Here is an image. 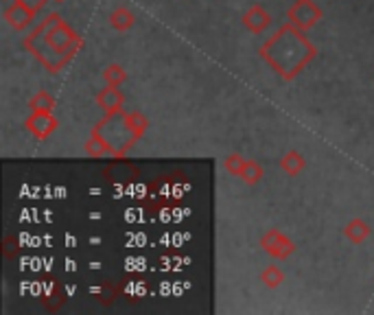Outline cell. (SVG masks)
<instances>
[{"label": "cell", "mask_w": 374, "mask_h": 315, "mask_svg": "<svg viewBox=\"0 0 374 315\" xmlns=\"http://www.w3.org/2000/svg\"><path fill=\"white\" fill-rule=\"evenodd\" d=\"M83 46L79 33L59 13H49L25 38V48L49 72H59Z\"/></svg>", "instance_id": "cell-1"}, {"label": "cell", "mask_w": 374, "mask_h": 315, "mask_svg": "<svg viewBox=\"0 0 374 315\" xmlns=\"http://www.w3.org/2000/svg\"><path fill=\"white\" fill-rule=\"evenodd\" d=\"M259 53L280 79L293 81L317 57V46L307 38V31L285 22L261 46Z\"/></svg>", "instance_id": "cell-2"}, {"label": "cell", "mask_w": 374, "mask_h": 315, "mask_svg": "<svg viewBox=\"0 0 374 315\" xmlns=\"http://www.w3.org/2000/svg\"><path fill=\"white\" fill-rule=\"evenodd\" d=\"M324 20V11L313 0H296V3L287 9V22L302 31H311L315 24Z\"/></svg>", "instance_id": "cell-3"}, {"label": "cell", "mask_w": 374, "mask_h": 315, "mask_svg": "<svg viewBox=\"0 0 374 315\" xmlns=\"http://www.w3.org/2000/svg\"><path fill=\"white\" fill-rule=\"evenodd\" d=\"M261 248L265 250V254H269L276 260H287L293 252H296V244L285 234L276 228L267 230L261 236Z\"/></svg>", "instance_id": "cell-4"}, {"label": "cell", "mask_w": 374, "mask_h": 315, "mask_svg": "<svg viewBox=\"0 0 374 315\" xmlns=\"http://www.w3.org/2000/svg\"><path fill=\"white\" fill-rule=\"evenodd\" d=\"M25 125L29 130V134L37 140H49L55 132H57V118L49 112H31V116L25 120Z\"/></svg>", "instance_id": "cell-5"}, {"label": "cell", "mask_w": 374, "mask_h": 315, "mask_svg": "<svg viewBox=\"0 0 374 315\" xmlns=\"http://www.w3.org/2000/svg\"><path fill=\"white\" fill-rule=\"evenodd\" d=\"M95 101H97V108L103 112V116H105V118H112V116H116V114L123 112L125 94H123L119 88L105 86L103 90H99V94L95 96Z\"/></svg>", "instance_id": "cell-6"}, {"label": "cell", "mask_w": 374, "mask_h": 315, "mask_svg": "<svg viewBox=\"0 0 374 315\" xmlns=\"http://www.w3.org/2000/svg\"><path fill=\"white\" fill-rule=\"evenodd\" d=\"M243 27L250 31V33H254V35H261V33H265L269 27H271V22H274V18H271V13L263 7V5H252L245 13H243Z\"/></svg>", "instance_id": "cell-7"}, {"label": "cell", "mask_w": 374, "mask_h": 315, "mask_svg": "<svg viewBox=\"0 0 374 315\" xmlns=\"http://www.w3.org/2000/svg\"><path fill=\"white\" fill-rule=\"evenodd\" d=\"M83 149L90 158H103V156H114L116 158V149H114V144L112 140L95 125L83 144Z\"/></svg>", "instance_id": "cell-8"}, {"label": "cell", "mask_w": 374, "mask_h": 315, "mask_svg": "<svg viewBox=\"0 0 374 315\" xmlns=\"http://www.w3.org/2000/svg\"><path fill=\"white\" fill-rule=\"evenodd\" d=\"M33 13L22 5V3H11L7 9H5V20H7V24L13 29V31H25V29H29L31 27V22H33Z\"/></svg>", "instance_id": "cell-9"}, {"label": "cell", "mask_w": 374, "mask_h": 315, "mask_svg": "<svg viewBox=\"0 0 374 315\" xmlns=\"http://www.w3.org/2000/svg\"><path fill=\"white\" fill-rule=\"evenodd\" d=\"M278 166L283 168V171H285L289 178H298V176L307 168V158L302 156L300 151L291 149V151H287L283 158L278 160Z\"/></svg>", "instance_id": "cell-10"}, {"label": "cell", "mask_w": 374, "mask_h": 315, "mask_svg": "<svg viewBox=\"0 0 374 315\" xmlns=\"http://www.w3.org/2000/svg\"><path fill=\"white\" fill-rule=\"evenodd\" d=\"M344 234L346 239L350 241V244H355V246H361L363 241L372 234V228L368 222L359 219V217H355V219H350L344 228Z\"/></svg>", "instance_id": "cell-11"}, {"label": "cell", "mask_w": 374, "mask_h": 315, "mask_svg": "<svg viewBox=\"0 0 374 315\" xmlns=\"http://www.w3.org/2000/svg\"><path fill=\"white\" fill-rule=\"evenodd\" d=\"M110 27L114 29V31H119V33H125V31H129L134 24H136V16H134V11L129 9V7H116L112 13H110Z\"/></svg>", "instance_id": "cell-12"}, {"label": "cell", "mask_w": 374, "mask_h": 315, "mask_svg": "<svg viewBox=\"0 0 374 315\" xmlns=\"http://www.w3.org/2000/svg\"><path fill=\"white\" fill-rule=\"evenodd\" d=\"M123 116H125V125H127L132 138L138 142L140 138L147 134V130H149V118L143 112H127Z\"/></svg>", "instance_id": "cell-13"}, {"label": "cell", "mask_w": 374, "mask_h": 315, "mask_svg": "<svg viewBox=\"0 0 374 315\" xmlns=\"http://www.w3.org/2000/svg\"><path fill=\"white\" fill-rule=\"evenodd\" d=\"M101 77L105 81V86H114V88H121L127 81V70L121 64H110L103 68Z\"/></svg>", "instance_id": "cell-14"}, {"label": "cell", "mask_w": 374, "mask_h": 315, "mask_svg": "<svg viewBox=\"0 0 374 315\" xmlns=\"http://www.w3.org/2000/svg\"><path fill=\"white\" fill-rule=\"evenodd\" d=\"M55 105H57V101L53 99V96L46 92V90H40V92H35L31 99H29V108H31V112H49V114H53V110H55Z\"/></svg>", "instance_id": "cell-15"}, {"label": "cell", "mask_w": 374, "mask_h": 315, "mask_svg": "<svg viewBox=\"0 0 374 315\" xmlns=\"http://www.w3.org/2000/svg\"><path fill=\"white\" fill-rule=\"evenodd\" d=\"M263 178H265V168L259 162H256V160H247V164H245V168H243V173H241L239 180L245 186H256Z\"/></svg>", "instance_id": "cell-16"}, {"label": "cell", "mask_w": 374, "mask_h": 315, "mask_svg": "<svg viewBox=\"0 0 374 315\" xmlns=\"http://www.w3.org/2000/svg\"><path fill=\"white\" fill-rule=\"evenodd\" d=\"M261 280L267 289H278L285 282V272L278 268V265H267V268L261 272Z\"/></svg>", "instance_id": "cell-17"}, {"label": "cell", "mask_w": 374, "mask_h": 315, "mask_svg": "<svg viewBox=\"0 0 374 315\" xmlns=\"http://www.w3.org/2000/svg\"><path fill=\"white\" fill-rule=\"evenodd\" d=\"M245 164H247V160L241 154H228L223 158V168H226L230 176H235V178H241Z\"/></svg>", "instance_id": "cell-18"}, {"label": "cell", "mask_w": 374, "mask_h": 315, "mask_svg": "<svg viewBox=\"0 0 374 315\" xmlns=\"http://www.w3.org/2000/svg\"><path fill=\"white\" fill-rule=\"evenodd\" d=\"M18 3L25 5L33 16H37L40 11H44V7L49 5V0H18Z\"/></svg>", "instance_id": "cell-19"}, {"label": "cell", "mask_w": 374, "mask_h": 315, "mask_svg": "<svg viewBox=\"0 0 374 315\" xmlns=\"http://www.w3.org/2000/svg\"><path fill=\"white\" fill-rule=\"evenodd\" d=\"M51 3H57V5H62V3H66V0H51Z\"/></svg>", "instance_id": "cell-20"}]
</instances>
